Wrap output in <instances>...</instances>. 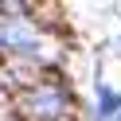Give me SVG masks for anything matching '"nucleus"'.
Segmentation results:
<instances>
[{"instance_id": "nucleus-1", "label": "nucleus", "mask_w": 121, "mask_h": 121, "mask_svg": "<svg viewBox=\"0 0 121 121\" xmlns=\"http://www.w3.org/2000/svg\"><path fill=\"white\" fill-rule=\"evenodd\" d=\"M12 105L20 109L24 121H59L70 105V98L59 82H31L12 94Z\"/></svg>"}, {"instance_id": "nucleus-2", "label": "nucleus", "mask_w": 121, "mask_h": 121, "mask_svg": "<svg viewBox=\"0 0 121 121\" xmlns=\"http://www.w3.org/2000/svg\"><path fill=\"white\" fill-rule=\"evenodd\" d=\"M117 109H121V98L113 90H102V117H113Z\"/></svg>"}]
</instances>
